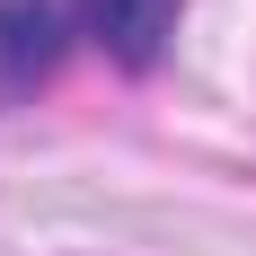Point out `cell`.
<instances>
[{
  "label": "cell",
  "mask_w": 256,
  "mask_h": 256,
  "mask_svg": "<svg viewBox=\"0 0 256 256\" xmlns=\"http://www.w3.org/2000/svg\"><path fill=\"white\" fill-rule=\"evenodd\" d=\"M71 18L115 71H150L177 36V0H71Z\"/></svg>",
  "instance_id": "obj_1"
},
{
  "label": "cell",
  "mask_w": 256,
  "mask_h": 256,
  "mask_svg": "<svg viewBox=\"0 0 256 256\" xmlns=\"http://www.w3.org/2000/svg\"><path fill=\"white\" fill-rule=\"evenodd\" d=\"M62 44H71L62 0H0V98L44 88L53 62H62Z\"/></svg>",
  "instance_id": "obj_2"
}]
</instances>
